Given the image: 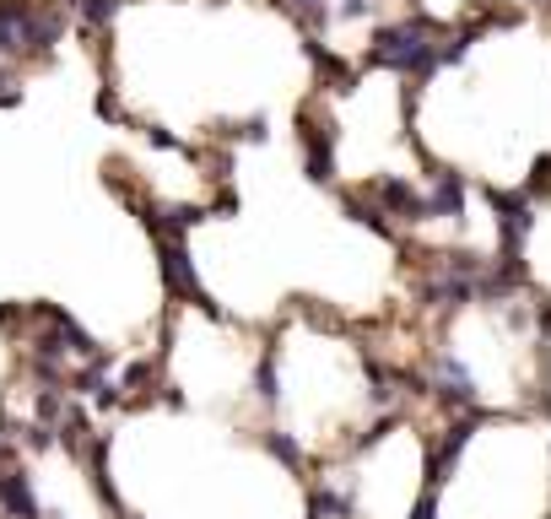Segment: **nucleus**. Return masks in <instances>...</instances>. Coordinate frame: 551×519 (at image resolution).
<instances>
[{
	"label": "nucleus",
	"mask_w": 551,
	"mask_h": 519,
	"mask_svg": "<svg viewBox=\"0 0 551 519\" xmlns=\"http://www.w3.org/2000/svg\"><path fill=\"white\" fill-rule=\"evenodd\" d=\"M438 49H443V38L438 28L427 17H406V22H395V28H379L373 33V49H368V60L373 65H384V71H400V76H433L438 71Z\"/></svg>",
	"instance_id": "f257e3e1"
},
{
	"label": "nucleus",
	"mask_w": 551,
	"mask_h": 519,
	"mask_svg": "<svg viewBox=\"0 0 551 519\" xmlns=\"http://www.w3.org/2000/svg\"><path fill=\"white\" fill-rule=\"evenodd\" d=\"M60 38H65V11L55 6V0H33L28 22H22V55H28V60H49Z\"/></svg>",
	"instance_id": "f03ea898"
},
{
	"label": "nucleus",
	"mask_w": 551,
	"mask_h": 519,
	"mask_svg": "<svg viewBox=\"0 0 551 519\" xmlns=\"http://www.w3.org/2000/svg\"><path fill=\"white\" fill-rule=\"evenodd\" d=\"M157 244H163V282H168L173 298H190V303H200L206 314L222 319V309L206 298V287L195 282V265H190V255H184V238H157Z\"/></svg>",
	"instance_id": "7ed1b4c3"
},
{
	"label": "nucleus",
	"mask_w": 551,
	"mask_h": 519,
	"mask_svg": "<svg viewBox=\"0 0 551 519\" xmlns=\"http://www.w3.org/2000/svg\"><path fill=\"white\" fill-rule=\"evenodd\" d=\"M335 125L325 119V125H319L314 114H303V168H308V179L314 184H330L335 179Z\"/></svg>",
	"instance_id": "20e7f679"
},
{
	"label": "nucleus",
	"mask_w": 551,
	"mask_h": 519,
	"mask_svg": "<svg viewBox=\"0 0 551 519\" xmlns=\"http://www.w3.org/2000/svg\"><path fill=\"white\" fill-rule=\"evenodd\" d=\"M368 195L389 211V217H400V222H427V195H416L411 179H395V173H384V179L368 184Z\"/></svg>",
	"instance_id": "39448f33"
},
{
	"label": "nucleus",
	"mask_w": 551,
	"mask_h": 519,
	"mask_svg": "<svg viewBox=\"0 0 551 519\" xmlns=\"http://www.w3.org/2000/svg\"><path fill=\"white\" fill-rule=\"evenodd\" d=\"M433 395L443 406H465L476 411V379H470V368L460 363V357H433Z\"/></svg>",
	"instance_id": "423d86ee"
},
{
	"label": "nucleus",
	"mask_w": 551,
	"mask_h": 519,
	"mask_svg": "<svg viewBox=\"0 0 551 519\" xmlns=\"http://www.w3.org/2000/svg\"><path fill=\"white\" fill-rule=\"evenodd\" d=\"M465 211V179L454 168H433V190H427V217H460Z\"/></svg>",
	"instance_id": "0eeeda50"
},
{
	"label": "nucleus",
	"mask_w": 551,
	"mask_h": 519,
	"mask_svg": "<svg viewBox=\"0 0 551 519\" xmlns=\"http://www.w3.org/2000/svg\"><path fill=\"white\" fill-rule=\"evenodd\" d=\"M0 509H6L11 519H44V514H38L28 471H0Z\"/></svg>",
	"instance_id": "6e6552de"
},
{
	"label": "nucleus",
	"mask_w": 551,
	"mask_h": 519,
	"mask_svg": "<svg viewBox=\"0 0 551 519\" xmlns=\"http://www.w3.org/2000/svg\"><path fill=\"white\" fill-rule=\"evenodd\" d=\"M65 6H71V11H76V17L87 22L92 33H103V28H109V22H114V11H119L114 0H65Z\"/></svg>",
	"instance_id": "1a4fd4ad"
},
{
	"label": "nucleus",
	"mask_w": 551,
	"mask_h": 519,
	"mask_svg": "<svg viewBox=\"0 0 551 519\" xmlns=\"http://www.w3.org/2000/svg\"><path fill=\"white\" fill-rule=\"evenodd\" d=\"M292 17H303L308 28H330V0H287Z\"/></svg>",
	"instance_id": "9d476101"
},
{
	"label": "nucleus",
	"mask_w": 551,
	"mask_h": 519,
	"mask_svg": "<svg viewBox=\"0 0 551 519\" xmlns=\"http://www.w3.org/2000/svg\"><path fill=\"white\" fill-rule=\"evenodd\" d=\"M524 195H551V157H535L530 163V179H524Z\"/></svg>",
	"instance_id": "9b49d317"
},
{
	"label": "nucleus",
	"mask_w": 551,
	"mask_h": 519,
	"mask_svg": "<svg viewBox=\"0 0 551 519\" xmlns=\"http://www.w3.org/2000/svg\"><path fill=\"white\" fill-rule=\"evenodd\" d=\"M265 449H271V455H276V460H287V465H292V471H303V449H298V444H292V438H287V433H281V438L271 433V438H265Z\"/></svg>",
	"instance_id": "f8f14e48"
},
{
	"label": "nucleus",
	"mask_w": 551,
	"mask_h": 519,
	"mask_svg": "<svg viewBox=\"0 0 551 519\" xmlns=\"http://www.w3.org/2000/svg\"><path fill=\"white\" fill-rule=\"evenodd\" d=\"M22 103V82H17V65H0V109H17Z\"/></svg>",
	"instance_id": "ddd939ff"
},
{
	"label": "nucleus",
	"mask_w": 551,
	"mask_h": 519,
	"mask_svg": "<svg viewBox=\"0 0 551 519\" xmlns=\"http://www.w3.org/2000/svg\"><path fill=\"white\" fill-rule=\"evenodd\" d=\"M368 6H373V0H341V17L346 22H362V17H368Z\"/></svg>",
	"instance_id": "4468645a"
},
{
	"label": "nucleus",
	"mask_w": 551,
	"mask_h": 519,
	"mask_svg": "<svg viewBox=\"0 0 551 519\" xmlns=\"http://www.w3.org/2000/svg\"><path fill=\"white\" fill-rule=\"evenodd\" d=\"M125 519H136V514H125Z\"/></svg>",
	"instance_id": "2eb2a0df"
},
{
	"label": "nucleus",
	"mask_w": 551,
	"mask_h": 519,
	"mask_svg": "<svg viewBox=\"0 0 551 519\" xmlns=\"http://www.w3.org/2000/svg\"><path fill=\"white\" fill-rule=\"evenodd\" d=\"M44 519H49V514H44Z\"/></svg>",
	"instance_id": "dca6fc26"
}]
</instances>
